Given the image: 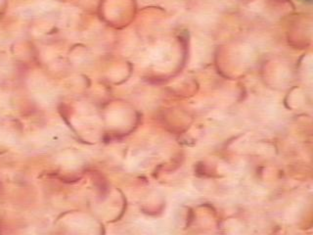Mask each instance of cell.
<instances>
[{"label":"cell","instance_id":"6da1fadb","mask_svg":"<svg viewBox=\"0 0 313 235\" xmlns=\"http://www.w3.org/2000/svg\"><path fill=\"white\" fill-rule=\"evenodd\" d=\"M302 1H310V0H302Z\"/></svg>","mask_w":313,"mask_h":235}]
</instances>
